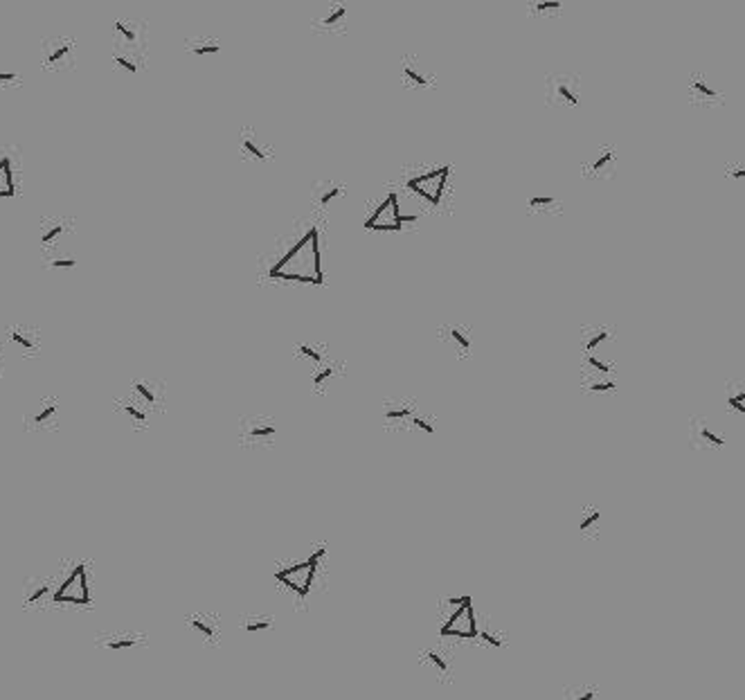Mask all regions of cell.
Returning <instances> with one entry per match:
<instances>
[{
	"label": "cell",
	"instance_id": "6da1fadb",
	"mask_svg": "<svg viewBox=\"0 0 745 700\" xmlns=\"http://www.w3.org/2000/svg\"><path fill=\"white\" fill-rule=\"evenodd\" d=\"M271 280H286V282H302V284H322V252H320V234L318 227H309L302 239L290 248L277 264L271 268Z\"/></svg>",
	"mask_w": 745,
	"mask_h": 700
},
{
	"label": "cell",
	"instance_id": "7a4b0ae2",
	"mask_svg": "<svg viewBox=\"0 0 745 700\" xmlns=\"http://www.w3.org/2000/svg\"><path fill=\"white\" fill-rule=\"evenodd\" d=\"M325 554H327L325 547L315 550V554H311L306 561H302V563H293L284 569H277V572H275V579L279 583H284L286 588L290 592H295L299 599H306L313 588L315 572H318L320 561L325 558Z\"/></svg>",
	"mask_w": 745,
	"mask_h": 700
},
{
	"label": "cell",
	"instance_id": "3957f363",
	"mask_svg": "<svg viewBox=\"0 0 745 700\" xmlns=\"http://www.w3.org/2000/svg\"><path fill=\"white\" fill-rule=\"evenodd\" d=\"M450 606H455V610L450 613V617L439 626V635L442 637H457V640H477V620H475V608H473V599L464 595L457 599H448Z\"/></svg>",
	"mask_w": 745,
	"mask_h": 700
},
{
	"label": "cell",
	"instance_id": "277c9868",
	"mask_svg": "<svg viewBox=\"0 0 745 700\" xmlns=\"http://www.w3.org/2000/svg\"><path fill=\"white\" fill-rule=\"evenodd\" d=\"M448 176H450V167L448 165L435 167L428 174L408 178L406 190L410 194H415V196L421 199L424 203H428L431 207H439V203L444 199V192H446Z\"/></svg>",
	"mask_w": 745,
	"mask_h": 700
},
{
	"label": "cell",
	"instance_id": "5b68a950",
	"mask_svg": "<svg viewBox=\"0 0 745 700\" xmlns=\"http://www.w3.org/2000/svg\"><path fill=\"white\" fill-rule=\"evenodd\" d=\"M52 604H75L88 606L91 604V581H88V569L84 563H77L72 572L63 579V583L56 585Z\"/></svg>",
	"mask_w": 745,
	"mask_h": 700
},
{
	"label": "cell",
	"instance_id": "8992f818",
	"mask_svg": "<svg viewBox=\"0 0 745 700\" xmlns=\"http://www.w3.org/2000/svg\"><path fill=\"white\" fill-rule=\"evenodd\" d=\"M545 97L547 104L552 106H563V109H574L581 104V86L579 79L568 72H556V75L547 77L545 84Z\"/></svg>",
	"mask_w": 745,
	"mask_h": 700
},
{
	"label": "cell",
	"instance_id": "52a82bcc",
	"mask_svg": "<svg viewBox=\"0 0 745 700\" xmlns=\"http://www.w3.org/2000/svg\"><path fill=\"white\" fill-rule=\"evenodd\" d=\"M365 230L371 232H401V205H399V194L390 192L383 199V203L374 210V214L365 218Z\"/></svg>",
	"mask_w": 745,
	"mask_h": 700
},
{
	"label": "cell",
	"instance_id": "ba28073f",
	"mask_svg": "<svg viewBox=\"0 0 745 700\" xmlns=\"http://www.w3.org/2000/svg\"><path fill=\"white\" fill-rule=\"evenodd\" d=\"M689 97H691V102H700V104H718L720 102V93L702 75H691Z\"/></svg>",
	"mask_w": 745,
	"mask_h": 700
},
{
	"label": "cell",
	"instance_id": "9c48e42d",
	"mask_svg": "<svg viewBox=\"0 0 745 700\" xmlns=\"http://www.w3.org/2000/svg\"><path fill=\"white\" fill-rule=\"evenodd\" d=\"M615 165H617V151H615L612 146H606V149L599 151L597 158L588 165L586 174L593 176V178L610 176V174L615 172Z\"/></svg>",
	"mask_w": 745,
	"mask_h": 700
},
{
	"label": "cell",
	"instance_id": "30bf717a",
	"mask_svg": "<svg viewBox=\"0 0 745 700\" xmlns=\"http://www.w3.org/2000/svg\"><path fill=\"white\" fill-rule=\"evenodd\" d=\"M401 77L408 86H415V88L431 86V77H428L426 70L419 66V61L415 56H406V59L401 61Z\"/></svg>",
	"mask_w": 745,
	"mask_h": 700
},
{
	"label": "cell",
	"instance_id": "8fae6325",
	"mask_svg": "<svg viewBox=\"0 0 745 700\" xmlns=\"http://www.w3.org/2000/svg\"><path fill=\"white\" fill-rule=\"evenodd\" d=\"M187 624H190V629L196 635H200L205 642H216L218 640V624L212 620V617L196 613V615L190 617Z\"/></svg>",
	"mask_w": 745,
	"mask_h": 700
},
{
	"label": "cell",
	"instance_id": "7c38bea8",
	"mask_svg": "<svg viewBox=\"0 0 745 700\" xmlns=\"http://www.w3.org/2000/svg\"><path fill=\"white\" fill-rule=\"evenodd\" d=\"M412 414H415V408L408 403H385L383 408V421L385 423H408L412 419Z\"/></svg>",
	"mask_w": 745,
	"mask_h": 700
},
{
	"label": "cell",
	"instance_id": "4fadbf2b",
	"mask_svg": "<svg viewBox=\"0 0 745 700\" xmlns=\"http://www.w3.org/2000/svg\"><path fill=\"white\" fill-rule=\"evenodd\" d=\"M421 662L431 666L433 673H435L439 680H446L448 675H450V666H448V662L444 660V655H442V653H437L435 648H426L424 653H421Z\"/></svg>",
	"mask_w": 745,
	"mask_h": 700
},
{
	"label": "cell",
	"instance_id": "5bb4252c",
	"mask_svg": "<svg viewBox=\"0 0 745 700\" xmlns=\"http://www.w3.org/2000/svg\"><path fill=\"white\" fill-rule=\"evenodd\" d=\"M345 21H347V5H345V3H336V5H331V7H329V12H327L325 16H322L318 25H320L322 30L331 32V30L343 27V25H345Z\"/></svg>",
	"mask_w": 745,
	"mask_h": 700
},
{
	"label": "cell",
	"instance_id": "9a60e30c",
	"mask_svg": "<svg viewBox=\"0 0 745 700\" xmlns=\"http://www.w3.org/2000/svg\"><path fill=\"white\" fill-rule=\"evenodd\" d=\"M16 185H14V172L10 158H0V199L14 196Z\"/></svg>",
	"mask_w": 745,
	"mask_h": 700
},
{
	"label": "cell",
	"instance_id": "2e32d148",
	"mask_svg": "<svg viewBox=\"0 0 745 700\" xmlns=\"http://www.w3.org/2000/svg\"><path fill=\"white\" fill-rule=\"evenodd\" d=\"M50 588H52V585L47 583V581H41V579L30 581V583L25 585V604H27V606L41 604V601H43L47 595H50Z\"/></svg>",
	"mask_w": 745,
	"mask_h": 700
},
{
	"label": "cell",
	"instance_id": "e0dca14e",
	"mask_svg": "<svg viewBox=\"0 0 745 700\" xmlns=\"http://www.w3.org/2000/svg\"><path fill=\"white\" fill-rule=\"evenodd\" d=\"M275 435H277V428L268 421L248 423V439H253V442H271Z\"/></svg>",
	"mask_w": 745,
	"mask_h": 700
},
{
	"label": "cell",
	"instance_id": "ac0fdd59",
	"mask_svg": "<svg viewBox=\"0 0 745 700\" xmlns=\"http://www.w3.org/2000/svg\"><path fill=\"white\" fill-rule=\"evenodd\" d=\"M606 340H610V333L606 329H595L590 333H583V354L586 356H595L597 349L601 347Z\"/></svg>",
	"mask_w": 745,
	"mask_h": 700
},
{
	"label": "cell",
	"instance_id": "d6986e66",
	"mask_svg": "<svg viewBox=\"0 0 745 700\" xmlns=\"http://www.w3.org/2000/svg\"><path fill=\"white\" fill-rule=\"evenodd\" d=\"M563 700H599V689L593 685H574L563 691Z\"/></svg>",
	"mask_w": 745,
	"mask_h": 700
},
{
	"label": "cell",
	"instance_id": "ffe728a7",
	"mask_svg": "<svg viewBox=\"0 0 745 700\" xmlns=\"http://www.w3.org/2000/svg\"><path fill=\"white\" fill-rule=\"evenodd\" d=\"M561 12H563L561 0H538V3L529 5V14L531 16H556Z\"/></svg>",
	"mask_w": 745,
	"mask_h": 700
},
{
	"label": "cell",
	"instance_id": "44dd1931",
	"mask_svg": "<svg viewBox=\"0 0 745 700\" xmlns=\"http://www.w3.org/2000/svg\"><path fill=\"white\" fill-rule=\"evenodd\" d=\"M104 646H106L108 651H128L137 646V637L131 633H124V635H111V637L104 640Z\"/></svg>",
	"mask_w": 745,
	"mask_h": 700
},
{
	"label": "cell",
	"instance_id": "7402d4cb",
	"mask_svg": "<svg viewBox=\"0 0 745 700\" xmlns=\"http://www.w3.org/2000/svg\"><path fill=\"white\" fill-rule=\"evenodd\" d=\"M599 523H601V511H597V509L588 511V514L583 516L581 523H579L581 536H595L599 532Z\"/></svg>",
	"mask_w": 745,
	"mask_h": 700
},
{
	"label": "cell",
	"instance_id": "603a6c76",
	"mask_svg": "<svg viewBox=\"0 0 745 700\" xmlns=\"http://www.w3.org/2000/svg\"><path fill=\"white\" fill-rule=\"evenodd\" d=\"M696 426H698V442H704L707 446H714V449H720V446H725V437L714 433V430L707 426V421L696 423Z\"/></svg>",
	"mask_w": 745,
	"mask_h": 700
},
{
	"label": "cell",
	"instance_id": "cb8c5ba5",
	"mask_svg": "<svg viewBox=\"0 0 745 700\" xmlns=\"http://www.w3.org/2000/svg\"><path fill=\"white\" fill-rule=\"evenodd\" d=\"M10 340L14 345H19L23 349H27V352H36V340L32 338V333H27L25 329H12L10 331Z\"/></svg>",
	"mask_w": 745,
	"mask_h": 700
},
{
	"label": "cell",
	"instance_id": "d4e9b609",
	"mask_svg": "<svg viewBox=\"0 0 745 700\" xmlns=\"http://www.w3.org/2000/svg\"><path fill=\"white\" fill-rule=\"evenodd\" d=\"M343 194H345V187H343V185H327L325 190H320L318 205H320V207H329L331 203L343 196Z\"/></svg>",
	"mask_w": 745,
	"mask_h": 700
},
{
	"label": "cell",
	"instance_id": "484cf974",
	"mask_svg": "<svg viewBox=\"0 0 745 700\" xmlns=\"http://www.w3.org/2000/svg\"><path fill=\"white\" fill-rule=\"evenodd\" d=\"M268 629H273V617H250V620L244 622V631L250 635L268 631Z\"/></svg>",
	"mask_w": 745,
	"mask_h": 700
},
{
	"label": "cell",
	"instance_id": "4316f807",
	"mask_svg": "<svg viewBox=\"0 0 745 700\" xmlns=\"http://www.w3.org/2000/svg\"><path fill=\"white\" fill-rule=\"evenodd\" d=\"M334 374H336V370L331 368V365H325V363H322L320 368L315 370V374H313V387H318V389H320V387H325V385H327V381L334 379Z\"/></svg>",
	"mask_w": 745,
	"mask_h": 700
},
{
	"label": "cell",
	"instance_id": "83f0119b",
	"mask_svg": "<svg viewBox=\"0 0 745 700\" xmlns=\"http://www.w3.org/2000/svg\"><path fill=\"white\" fill-rule=\"evenodd\" d=\"M241 146H244V151H246V153H250V156H253V158H257V160H266V151H264L262 146H259V144L255 142V137L250 135V133H246L244 137H241Z\"/></svg>",
	"mask_w": 745,
	"mask_h": 700
},
{
	"label": "cell",
	"instance_id": "f1b7e54d",
	"mask_svg": "<svg viewBox=\"0 0 745 700\" xmlns=\"http://www.w3.org/2000/svg\"><path fill=\"white\" fill-rule=\"evenodd\" d=\"M56 412H59V408H56V403H54V401L45 403L43 408L34 414V423H36V426H43V423L52 421V419L56 417Z\"/></svg>",
	"mask_w": 745,
	"mask_h": 700
},
{
	"label": "cell",
	"instance_id": "f546056e",
	"mask_svg": "<svg viewBox=\"0 0 745 700\" xmlns=\"http://www.w3.org/2000/svg\"><path fill=\"white\" fill-rule=\"evenodd\" d=\"M297 354L304 356L306 361H311L313 365H322V363H325V356H322L318 349L311 347V345H297Z\"/></svg>",
	"mask_w": 745,
	"mask_h": 700
},
{
	"label": "cell",
	"instance_id": "4dcf8cb0",
	"mask_svg": "<svg viewBox=\"0 0 745 700\" xmlns=\"http://www.w3.org/2000/svg\"><path fill=\"white\" fill-rule=\"evenodd\" d=\"M450 338H452V343L461 349V352H468V349H471V338H468V333L464 329L452 327L450 329Z\"/></svg>",
	"mask_w": 745,
	"mask_h": 700
},
{
	"label": "cell",
	"instance_id": "1f68e13d",
	"mask_svg": "<svg viewBox=\"0 0 745 700\" xmlns=\"http://www.w3.org/2000/svg\"><path fill=\"white\" fill-rule=\"evenodd\" d=\"M586 365H588V368H593L595 372H599V374H612L615 372L610 363H606L597 356H586Z\"/></svg>",
	"mask_w": 745,
	"mask_h": 700
},
{
	"label": "cell",
	"instance_id": "d6a6232c",
	"mask_svg": "<svg viewBox=\"0 0 745 700\" xmlns=\"http://www.w3.org/2000/svg\"><path fill=\"white\" fill-rule=\"evenodd\" d=\"M527 205L531 212H542V210H549L554 205V199L552 196H531L527 201Z\"/></svg>",
	"mask_w": 745,
	"mask_h": 700
},
{
	"label": "cell",
	"instance_id": "836d02e7",
	"mask_svg": "<svg viewBox=\"0 0 745 700\" xmlns=\"http://www.w3.org/2000/svg\"><path fill=\"white\" fill-rule=\"evenodd\" d=\"M743 401H745V392H743V387H736V392L727 396V405H732V408H734L736 412H739V414H743V412H745Z\"/></svg>",
	"mask_w": 745,
	"mask_h": 700
},
{
	"label": "cell",
	"instance_id": "e575fe53",
	"mask_svg": "<svg viewBox=\"0 0 745 700\" xmlns=\"http://www.w3.org/2000/svg\"><path fill=\"white\" fill-rule=\"evenodd\" d=\"M124 412H126L133 421H137V423H147V412H144L135 401H133V403H126V405H124Z\"/></svg>",
	"mask_w": 745,
	"mask_h": 700
},
{
	"label": "cell",
	"instance_id": "d590c367",
	"mask_svg": "<svg viewBox=\"0 0 745 700\" xmlns=\"http://www.w3.org/2000/svg\"><path fill=\"white\" fill-rule=\"evenodd\" d=\"M63 230H66V227H63L61 223H54V225H50V227H47L45 232H41V243H43V246H50V243H52V241H54L56 237H59V234H61Z\"/></svg>",
	"mask_w": 745,
	"mask_h": 700
},
{
	"label": "cell",
	"instance_id": "8d00e7d4",
	"mask_svg": "<svg viewBox=\"0 0 745 700\" xmlns=\"http://www.w3.org/2000/svg\"><path fill=\"white\" fill-rule=\"evenodd\" d=\"M133 389H135V392L140 394V396H142L144 401H147L149 405H151L153 401H156V394H153V389H151L147 383H144V381H137V383H133Z\"/></svg>",
	"mask_w": 745,
	"mask_h": 700
},
{
	"label": "cell",
	"instance_id": "74e56055",
	"mask_svg": "<svg viewBox=\"0 0 745 700\" xmlns=\"http://www.w3.org/2000/svg\"><path fill=\"white\" fill-rule=\"evenodd\" d=\"M410 423H412V426H415V428H419V430H424V433H428V435H433V433H435V428H433V423H431V421H428V419H424V417H419V414H412V419H410Z\"/></svg>",
	"mask_w": 745,
	"mask_h": 700
},
{
	"label": "cell",
	"instance_id": "f35d334b",
	"mask_svg": "<svg viewBox=\"0 0 745 700\" xmlns=\"http://www.w3.org/2000/svg\"><path fill=\"white\" fill-rule=\"evenodd\" d=\"M615 387H617L615 381H595V383H588V389H593V392H612Z\"/></svg>",
	"mask_w": 745,
	"mask_h": 700
},
{
	"label": "cell",
	"instance_id": "ab89813d",
	"mask_svg": "<svg viewBox=\"0 0 745 700\" xmlns=\"http://www.w3.org/2000/svg\"><path fill=\"white\" fill-rule=\"evenodd\" d=\"M218 50H221V45H216V43H209V45H196V47H192V52H194V54H198V56H203V54H216Z\"/></svg>",
	"mask_w": 745,
	"mask_h": 700
},
{
	"label": "cell",
	"instance_id": "60d3db41",
	"mask_svg": "<svg viewBox=\"0 0 745 700\" xmlns=\"http://www.w3.org/2000/svg\"><path fill=\"white\" fill-rule=\"evenodd\" d=\"M68 52H70V45H61V47H56V50H52L50 54H47V63H56V61H61L63 56H66Z\"/></svg>",
	"mask_w": 745,
	"mask_h": 700
},
{
	"label": "cell",
	"instance_id": "b9f144b4",
	"mask_svg": "<svg viewBox=\"0 0 745 700\" xmlns=\"http://www.w3.org/2000/svg\"><path fill=\"white\" fill-rule=\"evenodd\" d=\"M477 640H484L489 646H496V648L502 646V640H498L496 635H491L489 631H480V633H477Z\"/></svg>",
	"mask_w": 745,
	"mask_h": 700
},
{
	"label": "cell",
	"instance_id": "7bdbcfd3",
	"mask_svg": "<svg viewBox=\"0 0 745 700\" xmlns=\"http://www.w3.org/2000/svg\"><path fill=\"white\" fill-rule=\"evenodd\" d=\"M115 30H117V32H119V34H122V36H124V38H126V41H131V43H133V41H135V32H133V30H131V27H128V25H126V23H122V21H117V23H115Z\"/></svg>",
	"mask_w": 745,
	"mask_h": 700
},
{
	"label": "cell",
	"instance_id": "ee69618b",
	"mask_svg": "<svg viewBox=\"0 0 745 700\" xmlns=\"http://www.w3.org/2000/svg\"><path fill=\"white\" fill-rule=\"evenodd\" d=\"M75 266H77V259H75V257L54 259V262H50V268H75Z\"/></svg>",
	"mask_w": 745,
	"mask_h": 700
},
{
	"label": "cell",
	"instance_id": "f6af8a7d",
	"mask_svg": "<svg viewBox=\"0 0 745 700\" xmlns=\"http://www.w3.org/2000/svg\"><path fill=\"white\" fill-rule=\"evenodd\" d=\"M727 176H730V178H734V181H743V178H745V169H743V165H734V167H727Z\"/></svg>",
	"mask_w": 745,
	"mask_h": 700
},
{
	"label": "cell",
	"instance_id": "bcb514c9",
	"mask_svg": "<svg viewBox=\"0 0 745 700\" xmlns=\"http://www.w3.org/2000/svg\"><path fill=\"white\" fill-rule=\"evenodd\" d=\"M115 63H117V66H122L124 70H128V72H135V70H137L135 63H133V61H128V59H124V56H115Z\"/></svg>",
	"mask_w": 745,
	"mask_h": 700
},
{
	"label": "cell",
	"instance_id": "7dc6e473",
	"mask_svg": "<svg viewBox=\"0 0 745 700\" xmlns=\"http://www.w3.org/2000/svg\"><path fill=\"white\" fill-rule=\"evenodd\" d=\"M417 221H419V214H401V225H410Z\"/></svg>",
	"mask_w": 745,
	"mask_h": 700
},
{
	"label": "cell",
	"instance_id": "c3c4849f",
	"mask_svg": "<svg viewBox=\"0 0 745 700\" xmlns=\"http://www.w3.org/2000/svg\"><path fill=\"white\" fill-rule=\"evenodd\" d=\"M16 75L14 72H0V84H7V81H14Z\"/></svg>",
	"mask_w": 745,
	"mask_h": 700
}]
</instances>
